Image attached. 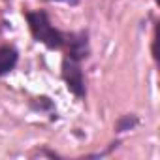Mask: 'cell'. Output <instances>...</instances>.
I'll use <instances>...</instances> for the list:
<instances>
[{"instance_id": "obj_1", "label": "cell", "mask_w": 160, "mask_h": 160, "mask_svg": "<svg viewBox=\"0 0 160 160\" xmlns=\"http://www.w3.org/2000/svg\"><path fill=\"white\" fill-rule=\"evenodd\" d=\"M25 19H27V25H28V30H30V36L34 38V42L45 45L47 49L51 51H60L64 47V42H66V32L58 30L45 10H32V12H23Z\"/></svg>"}, {"instance_id": "obj_2", "label": "cell", "mask_w": 160, "mask_h": 160, "mask_svg": "<svg viewBox=\"0 0 160 160\" xmlns=\"http://www.w3.org/2000/svg\"><path fill=\"white\" fill-rule=\"evenodd\" d=\"M60 77L66 85V89L79 100H83L87 96V85H85V75L81 70V62H77L73 58L62 57L60 62Z\"/></svg>"}, {"instance_id": "obj_3", "label": "cell", "mask_w": 160, "mask_h": 160, "mask_svg": "<svg viewBox=\"0 0 160 160\" xmlns=\"http://www.w3.org/2000/svg\"><path fill=\"white\" fill-rule=\"evenodd\" d=\"M64 57L73 58L81 62L89 58L91 55V42H89V32L79 30V32H66V42H64Z\"/></svg>"}, {"instance_id": "obj_4", "label": "cell", "mask_w": 160, "mask_h": 160, "mask_svg": "<svg viewBox=\"0 0 160 160\" xmlns=\"http://www.w3.org/2000/svg\"><path fill=\"white\" fill-rule=\"evenodd\" d=\"M17 62H19V51L13 45H10V43L0 45V77L13 72Z\"/></svg>"}, {"instance_id": "obj_5", "label": "cell", "mask_w": 160, "mask_h": 160, "mask_svg": "<svg viewBox=\"0 0 160 160\" xmlns=\"http://www.w3.org/2000/svg\"><path fill=\"white\" fill-rule=\"evenodd\" d=\"M30 109H34L36 113H47L51 119H57V108L55 102L49 96H36L30 100Z\"/></svg>"}, {"instance_id": "obj_6", "label": "cell", "mask_w": 160, "mask_h": 160, "mask_svg": "<svg viewBox=\"0 0 160 160\" xmlns=\"http://www.w3.org/2000/svg\"><path fill=\"white\" fill-rule=\"evenodd\" d=\"M139 124V119L134 115V113H126V115H121L115 122V132L117 134H122V132H128V130H134L136 126Z\"/></svg>"}, {"instance_id": "obj_7", "label": "cell", "mask_w": 160, "mask_h": 160, "mask_svg": "<svg viewBox=\"0 0 160 160\" xmlns=\"http://www.w3.org/2000/svg\"><path fill=\"white\" fill-rule=\"evenodd\" d=\"M32 156H49V158H60L57 152H53V151H47V149H36V151L32 152Z\"/></svg>"}, {"instance_id": "obj_8", "label": "cell", "mask_w": 160, "mask_h": 160, "mask_svg": "<svg viewBox=\"0 0 160 160\" xmlns=\"http://www.w3.org/2000/svg\"><path fill=\"white\" fill-rule=\"evenodd\" d=\"M49 2H64V4H70V6H77L81 0H49Z\"/></svg>"}]
</instances>
